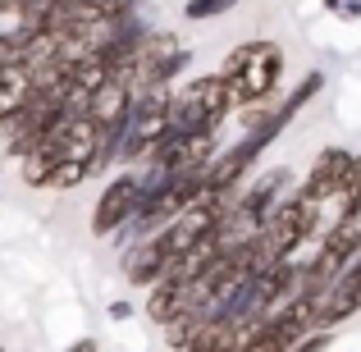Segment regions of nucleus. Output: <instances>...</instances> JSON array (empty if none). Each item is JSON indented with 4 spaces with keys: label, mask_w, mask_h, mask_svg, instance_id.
<instances>
[{
    "label": "nucleus",
    "mask_w": 361,
    "mask_h": 352,
    "mask_svg": "<svg viewBox=\"0 0 361 352\" xmlns=\"http://www.w3.org/2000/svg\"><path fill=\"white\" fill-rule=\"evenodd\" d=\"M220 73L233 92V106L270 101L279 78H283V51H279V42H243L224 55Z\"/></svg>",
    "instance_id": "f257e3e1"
},
{
    "label": "nucleus",
    "mask_w": 361,
    "mask_h": 352,
    "mask_svg": "<svg viewBox=\"0 0 361 352\" xmlns=\"http://www.w3.org/2000/svg\"><path fill=\"white\" fill-rule=\"evenodd\" d=\"M188 64H192V51L183 46V37H178V32H165V28H156V32L142 42L137 60H133V69H128L133 97H142V92H151V87H165L174 73L188 69Z\"/></svg>",
    "instance_id": "f03ea898"
},
{
    "label": "nucleus",
    "mask_w": 361,
    "mask_h": 352,
    "mask_svg": "<svg viewBox=\"0 0 361 352\" xmlns=\"http://www.w3.org/2000/svg\"><path fill=\"white\" fill-rule=\"evenodd\" d=\"M169 106H174V92L169 87H151V92H142V97H133L128 133H123V151H119L123 165L147 160L151 147L169 133Z\"/></svg>",
    "instance_id": "7ed1b4c3"
},
{
    "label": "nucleus",
    "mask_w": 361,
    "mask_h": 352,
    "mask_svg": "<svg viewBox=\"0 0 361 352\" xmlns=\"http://www.w3.org/2000/svg\"><path fill=\"white\" fill-rule=\"evenodd\" d=\"M142 202H147V178L142 169H119L97 197V211H92V233L97 238H115L137 220Z\"/></svg>",
    "instance_id": "20e7f679"
},
{
    "label": "nucleus",
    "mask_w": 361,
    "mask_h": 352,
    "mask_svg": "<svg viewBox=\"0 0 361 352\" xmlns=\"http://www.w3.org/2000/svg\"><path fill=\"white\" fill-rule=\"evenodd\" d=\"M348 169H353V151H343V147H325L316 160H311L307 178H302L298 188L311 197V202L329 206V202H338V193H343V183H348Z\"/></svg>",
    "instance_id": "39448f33"
},
{
    "label": "nucleus",
    "mask_w": 361,
    "mask_h": 352,
    "mask_svg": "<svg viewBox=\"0 0 361 352\" xmlns=\"http://www.w3.org/2000/svg\"><path fill=\"white\" fill-rule=\"evenodd\" d=\"M169 270H174V256H169V247H165L160 233L133 238V247L123 252V274H128V284H137V289H156Z\"/></svg>",
    "instance_id": "423d86ee"
},
{
    "label": "nucleus",
    "mask_w": 361,
    "mask_h": 352,
    "mask_svg": "<svg viewBox=\"0 0 361 352\" xmlns=\"http://www.w3.org/2000/svg\"><path fill=\"white\" fill-rule=\"evenodd\" d=\"M357 311H361V256L320 293V329L343 325V320L357 316Z\"/></svg>",
    "instance_id": "0eeeda50"
},
{
    "label": "nucleus",
    "mask_w": 361,
    "mask_h": 352,
    "mask_svg": "<svg viewBox=\"0 0 361 352\" xmlns=\"http://www.w3.org/2000/svg\"><path fill=\"white\" fill-rule=\"evenodd\" d=\"M32 92H37L32 87V69H27L23 60L0 64V128H5V123L32 101Z\"/></svg>",
    "instance_id": "6e6552de"
},
{
    "label": "nucleus",
    "mask_w": 361,
    "mask_h": 352,
    "mask_svg": "<svg viewBox=\"0 0 361 352\" xmlns=\"http://www.w3.org/2000/svg\"><path fill=\"white\" fill-rule=\"evenodd\" d=\"M183 92H188V97H192L215 123H224V119L233 115V92H229V83H224V73H197V78H188Z\"/></svg>",
    "instance_id": "1a4fd4ad"
},
{
    "label": "nucleus",
    "mask_w": 361,
    "mask_h": 352,
    "mask_svg": "<svg viewBox=\"0 0 361 352\" xmlns=\"http://www.w3.org/2000/svg\"><path fill=\"white\" fill-rule=\"evenodd\" d=\"M169 128H174L178 138H206V133H220V123H215L183 87H178L174 92V106H169Z\"/></svg>",
    "instance_id": "9d476101"
},
{
    "label": "nucleus",
    "mask_w": 361,
    "mask_h": 352,
    "mask_svg": "<svg viewBox=\"0 0 361 352\" xmlns=\"http://www.w3.org/2000/svg\"><path fill=\"white\" fill-rule=\"evenodd\" d=\"M188 352H238V320L211 316L197 329V339L188 344Z\"/></svg>",
    "instance_id": "9b49d317"
},
{
    "label": "nucleus",
    "mask_w": 361,
    "mask_h": 352,
    "mask_svg": "<svg viewBox=\"0 0 361 352\" xmlns=\"http://www.w3.org/2000/svg\"><path fill=\"white\" fill-rule=\"evenodd\" d=\"M55 169H60V151H55L51 142H42L37 151H27V156L18 160V178H23L27 188H51Z\"/></svg>",
    "instance_id": "f8f14e48"
},
{
    "label": "nucleus",
    "mask_w": 361,
    "mask_h": 352,
    "mask_svg": "<svg viewBox=\"0 0 361 352\" xmlns=\"http://www.w3.org/2000/svg\"><path fill=\"white\" fill-rule=\"evenodd\" d=\"M329 220H325V229H334L343 215H357L361 211V156H353V169H348V183H343V193H338V202H329Z\"/></svg>",
    "instance_id": "ddd939ff"
},
{
    "label": "nucleus",
    "mask_w": 361,
    "mask_h": 352,
    "mask_svg": "<svg viewBox=\"0 0 361 352\" xmlns=\"http://www.w3.org/2000/svg\"><path fill=\"white\" fill-rule=\"evenodd\" d=\"M233 5H238V0H188V5H183V14L192 18V23H206V18H220V14H229Z\"/></svg>",
    "instance_id": "4468645a"
},
{
    "label": "nucleus",
    "mask_w": 361,
    "mask_h": 352,
    "mask_svg": "<svg viewBox=\"0 0 361 352\" xmlns=\"http://www.w3.org/2000/svg\"><path fill=\"white\" fill-rule=\"evenodd\" d=\"M87 174H92L87 165H60V169H55V178H51V188H55V193H69V188H78Z\"/></svg>",
    "instance_id": "2eb2a0df"
},
{
    "label": "nucleus",
    "mask_w": 361,
    "mask_h": 352,
    "mask_svg": "<svg viewBox=\"0 0 361 352\" xmlns=\"http://www.w3.org/2000/svg\"><path fill=\"white\" fill-rule=\"evenodd\" d=\"M329 344H334V329H311V334L302 339V344L293 348V352H325Z\"/></svg>",
    "instance_id": "dca6fc26"
},
{
    "label": "nucleus",
    "mask_w": 361,
    "mask_h": 352,
    "mask_svg": "<svg viewBox=\"0 0 361 352\" xmlns=\"http://www.w3.org/2000/svg\"><path fill=\"white\" fill-rule=\"evenodd\" d=\"M325 9H329V14H338V18H357L361 14V0H325Z\"/></svg>",
    "instance_id": "f3484780"
},
{
    "label": "nucleus",
    "mask_w": 361,
    "mask_h": 352,
    "mask_svg": "<svg viewBox=\"0 0 361 352\" xmlns=\"http://www.w3.org/2000/svg\"><path fill=\"white\" fill-rule=\"evenodd\" d=\"M128 316H133L128 302H110V320H128Z\"/></svg>",
    "instance_id": "a211bd4d"
},
{
    "label": "nucleus",
    "mask_w": 361,
    "mask_h": 352,
    "mask_svg": "<svg viewBox=\"0 0 361 352\" xmlns=\"http://www.w3.org/2000/svg\"><path fill=\"white\" fill-rule=\"evenodd\" d=\"M64 352H97V339H78V344H69Z\"/></svg>",
    "instance_id": "6ab92c4d"
},
{
    "label": "nucleus",
    "mask_w": 361,
    "mask_h": 352,
    "mask_svg": "<svg viewBox=\"0 0 361 352\" xmlns=\"http://www.w3.org/2000/svg\"><path fill=\"white\" fill-rule=\"evenodd\" d=\"M0 352H5V348H0Z\"/></svg>",
    "instance_id": "aec40b11"
}]
</instances>
